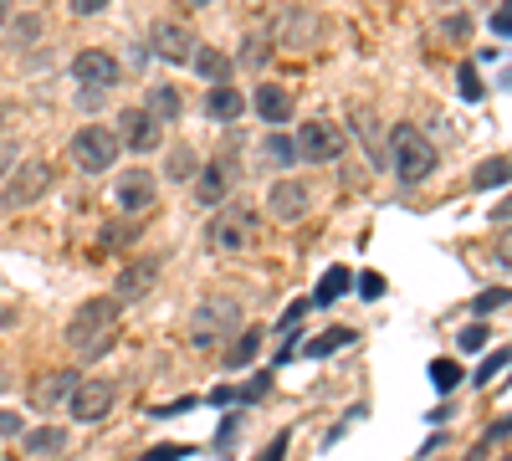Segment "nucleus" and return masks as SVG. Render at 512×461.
Segmentation results:
<instances>
[{
    "instance_id": "1",
    "label": "nucleus",
    "mask_w": 512,
    "mask_h": 461,
    "mask_svg": "<svg viewBox=\"0 0 512 461\" xmlns=\"http://www.w3.org/2000/svg\"><path fill=\"white\" fill-rule=\"evenodd\" d=\"M118 328H123V303L118 298H88L67 323V349L82 354V359H103L118 344Z\"/></svg>"
},
{
    "instance_id": "2",
    "label": "nucleus",
    "mask_w": 512,
    "mask_h": 461,
    "mask_svg": "<svg viewBox=\"0 0 512 461\" xmlns=\"http://www.w3.org/2000/svg\"><path fill=\"white\" fill-rule=\"evenodd\" d=\"M390 170L400 175V185H425L436 175V164H441V154H436V144L425 139L415 123H395L390 129Z\"/></svg>"
},
{
    "instance_id": "3",
    "label": "nucleus",
    "mask_w": 512,
    "mask_h": 461,
    "mask_svg": "<svg viewBox=\"0 0 512 461\" xmlns=\"http://www.w3.org/2000/svg\"><path fill=\"white\" fill-rule=\"evenodd\" d=\"M241 333V303L231 298H205L195 313H190V344L195 349H216L226 339Z\"/></svg>"
},
{
    "instance_id": "4",
    "label": "nucleus",
    "mask_w": 512,
    "mask_h": 461,
    "mask_svg": "<svg viewBox=\"0 0 512 461\" xmlns=\"http://www.w3.org/2000/svg\"><path fill=\"white\" fill-rule=\"evenodd\" d=\"M52 164L47 159H21L16 164V175L0 185V211H26V205H36L41 195L52 190Z\"/></svg>"
},
{
    "instance_id": "5",
    "label": "nucleus",
    "mask_w": 512,
    "mask_h": 461,
    "mask_svg": "<svg viewBox=\"0 0 512 461\" xmlns=\"http://www.w3.org/2000/svg\"><path fill=\"white\" fill-rule=\"evenodd\" d=\"M118 134L113 129H103V123H88V129H77L72 134V164H77V170L82 175H108L113 170V159H118Z\"/></svg>"
},
{
    "instance_id": "6",
    "label": "nucleus",
    "mask_w": 512,
    "mask_h": 461,
    "mask_svg": "<svg viewBox=\"0 0 512 461\" xmlns=\"http://www.w3.org/2000/svg\"><path fill=\"white\" fill-rule=\"evenodd\" d=\"M256 236H262V221H256L246 205H221V216L210 221V246L226 251V257H236V251L256 246Z\"/></svg>"
},
{
    "instance_id": "7",
    "label": "nucleus",
    "mask_w": 512,
    "mask_h": 461,
    "mask_svg": "<svg viewBox=\"0 0 512 461\" xmlns=\"http://www.w3.org/2000/svg\"><path fill=\"white\" fill-rule=\"evenodd\" d=\"M297 144V164H333L344 154V129H338L333 118H308L303 129L292 134Z\"/></svg>"
},
{
    "instance_id": "8",
    "label": "nucleus",
    "mask_w": 512,
    "mask_h": 461,
    "mask_svg": "<svg viewBox=\"0 0 512 461\" xmlns=\"http://www.w3.org/2000/svg\"><path fill=\"white\" fill-rule=\"evenodd\" d=\"M113 405H118V385H113V380H82V385L72 390V400H67V410H72L77 426H98Z\"/></svg>"
},
{
    "instance_id": "9",
    "label": "nucleus",
    "mask_w": 512,
    "mask_h": 461,
    "mask_svg": "<svg viewBox=\"0 0 512 461\" xmlns=\"http://www.w3.org/2000/svg\"><path fill=\"white\" fill-rule=\"evenodd\" d=\"M154 200H159V180H154L149 170H123V175H118L113 205H118L123 216H149Z\"/></svg>"
},
{
    "instance_id": "10",
    "label": "nucleus",
    "mask_w": 512,
    "mask_h": 461,
    "mask_svg": "<svg viewBox=\"0 0 512 461\" xmlns=\"http://www.w3.org/2000/svg\"><path fill=\"white\" fill-rule=\"evenodd\" d=\"M72 77H77V88H88V93H108L123 72H118V57H113V52L88 47V52L72 57Z\"/></svg>"
},
{
    "instance_id": "11",
    "label": "nucleus",
    "mask_w": 512,
    "mask_h": 461,
    "mask_svg": "<svg viewBox=\"0 0 512 461\" xmlns=\"http://www.w3.org/2000/svg\"><path fill=\"white\" fill-rule=\"evenodd\" d=\"M149 47H154V57H164L169 67H180V62H195V31L185 26V21H154V31H149Z\"/></svg>"
},
{
    "instance_id": "12",
    "label": "nucleus",
    "mask_w": 512,
    "mask_h": 461,
    "mask_svg": "<svg viewBox=\"0 0 512 461\" xmlns=\"http://www.w3.org/2000/svg\"><path fill=\"white\" fill-rule=\"evenodd\" d=\"M118 144L123 149H134V154H149V149H159V134H164V123H154L144 108H123L118 113Z\"/></svg>"
},
{
    "instance_id": "13",
    "label": "nucleus",
    "mask_w": 512,
    "mask_h": 461,
    "mask_svg": "<svg viewBox=\"0 0 512 461\" xmlns=\"http://www.w3.org/2000/svg\"><path fill=\"white\" fill-rule=\"evenodd\" d=\"M308 205H313V190H308L303 180H277V185L267 190V211H272V221H282V226L303 221Z\"/></svg>"
},
{
    "instance_id": "14",
    "label": "nucleus",
    "mask_w": 512,
    "mask_h": 461,
    "mask_svg": "<svg viewBox=\"0 0 512 461\" xmlns=\"http://www.w3.org/2000/svg\"><path fill=\"white\" fill-rule=\"evenodd\" d=\"M77 385H82V374H77V369H52V374H41V380L31 385V405H36L41 415L67 410V400H72Z\"/></svg>"
},
{
    "instance_id": "15",
    "label": "nucleus",
    "mask_w": 512,
    "mask_h": 461,
    "mask_svg": "<svg viewBox=\"0 0 512 461\" xmlns=\"http://www.w3.org/2000/svg\"><path fill=\"white\" fill-rule=\"evenodd\" d=\"M154 282H159V257L128 262V267L118 272V282H113V298H118V303H139V298H149V292H154Z\"/></svg>"
},
{
    "instance_id": "16",
    "label": "nucleus",
    "mask_w": 512,
    "mask_h": 461,
    "mask_svg": "<svg viewBox=\"0 0 512 461\" xmlns=\"http://www.w3.org/2000/svg\"><path fill=\"white\" fill-rule=\"evenodd\" d=\"M226 190H231V164H226V159H210L205 170L195 175V200H200V211H221V205H226Z\"/></svg>"
},
{
    "instance_id": "17",
    "label": "nucleus",
    "mask_w": 512,
    "mask_h": 461,
    "mask_svg": "<svg viewBox=\"0 0 512 461\" xmlns=\"http://www.w3.org/2000/svg\"><path fill=\"white\" fill-rule=\"evenodd\" d=\"M318 31H323V21L313 11H287L277 21V41H282V47H292V52H308L313 41H318Z\"/></svg>"
},
{
    "instance_id": "18",
    "label": "nucleus",
    "mask_w": 512,
    "mask_h": 461,
    "mask_svg": "<svg viewBox=\"0 0 512 461\" xmlns=\"http://www.w3.org/2000/svg\"><path fill=\"white\" fill-rule=\"evenodd\" d=\"M251 108L262 123H272V129H282V123L292 118V93L277 88V82H256V93H251Z\"/></svg>"
},
{
    "instance_id": "19",
    "label": "nucleus",
    "mask_w": 512,
    "mask_h": 461,
    "mask_svg": "<svg viewBox=\"0 0 512 461\" xmlns=\"http://www.w3.org/2000/svg\"><path fill=\"white\" fill-rule=\"evenodd\" d=\"M246 113V93H236L231 82L226 88H210L205 93V118H216V123H236Z\"/></svg>"
},
{
    "instance_id": "20",
    "label": "nucleus",
    "mask_w": 512,
    "mask_h": 461,
    "mask_svg": "<svg viewBox=\"0 0 512 461\" xmlns=\"http://www.w3.org/2000/svg\"><path fill=\"white\" fill-rule=\"evenodd\" d=\"M62 451H67V431H62V426H36V431H26V456L57 461Z\"/></svg>"
},
{
    "instance_id": "21",
    "label": "nucleus",
    "mask_w": 512,
    "mask_h": 461,
    "mask_svg": "<svg viewBox=\"0 0 512 461\" xmlns=\"http://www.w3.org/2000/svg\"><path fill=\"white\" fill-rule=\"evenodd\" d=\"M180 88H169V82H159V88H149V103H144V113L154 118V123H175L180 118Z\"/></svg>"
},
{
    "instance_id": "22",
    "label": "nucleus",
    "mask_w": 512,
    "mask_h": 461,
    "mask_svg": "<svg viewBox=\"0 0 512 461\" xmlns=\"http://www.w3.org/2000/svg\"><path fill=\"white\" fill-rule=\"evenodd\" d=\"M195 72L210 82V88H226V82H231V57L216 52V47H200L195 52Z\"/></svg>"
},
{
    "instance_id": "23",
    "label": "nucleus",
    "mask_w": 512,
    "mask_h": 461,
    "mask_svg": "<svg viewBox=\"0 0 512 461\" xmlns=\"http://www.w3.org/2000/svg\"><path fill=\"white\" fill-rule=\"evenodd\" d=\"M256 349H262V328H246L236 333V339L226 344V369H246L256 359Z\"/></svg>"
},
{
    "instance_id": "24",
    "label": "nucleus",
    "mask_w": 512,
    "mask_h": 461,
    "mask_svg": "<svg viewBox=\"0 0 512 461\" xmlns=\"http://www.w3.org/2000/svg\"><path fill=\"white\" fill-rule=\"evenodd\" d=\"M344 292H349V267H328L323 272V282H318V292H313V303H338V298H344Z\"/></svg>"
},
{
    "instance_id": "25",
    "label": "nucleus",
    "mask_w": 512,
    "mask_h": 461,
    "mask_svg": "<svg viewBox=\"0 0 512 461\" xmlns=\"http://www.w3.org/2000/svg\"><path fill=\"white\" fill-rule=\"evenodd\" d=\"M262 164H272V170H287V164H297V144L287 134H272L262 144Z\"/></svg>"
},
{
    "instance_id": "26",
    "label": "nucleus",
    "mask_w": 512,
    "mask_h": 461,
    "mask_svg": "<svg viewBox=\"0 0 512 461\" xmlns=\"http://www.w3.org/2000/svg\"><path fill=\"white\" fill-rule=\"evenodd\" d=\"M349 339H354L349 328H333V333H318V339H308V349H303V354H308V359H328L333 349H344Z\"/></svg>"
},
{
    "instance_id": "27",
    "label": "nucleus",
    "mask_w": 512,
    "mask_h": 461,
    "mask_svg": "<svg viewBox=\"0 0 512 461\" xmlns=\"http://www.w3.org/2000/svg\"><path fill=\"white\" fill-rule=\"evenodd\" d=\"M507 180H512V159H487L482 170L472 175L477 190H492V185H507Z\"/></svg>"
},
{
    "instance_id": "28",
    "label": "nucleus",
    "mask_w": 512,
    "mask_h": 461,
    "mask_svg": "<svg viewBox=\"0 0 512 461\" xmlns=\"http://www.w3.org/2000/svg\"><path fill=\"white\" fill-rule=\"evenodd\" d=\"M456 88H461L466 103H477V98H482V77H477L472 62H461V67H456Z\"/></svg>"
},
{
    "instance_id": "29",
    "label": "nucleus",
    "mask_w": 512,
    "mask_h": 461,
    "mask_svg": "<svg viewBox=\"0 0 512 461\" xmlns=\"http://www.w3.org/2000/svg\"><path fill=\"white\" fill-rule=\"evenodd\" d=\"M195 149H175L169 154V180H195Z\"/></svg>"
},
{
    "instance_id": "30",
    "label": "nucleus",
    "mask_w": 512,
    "mask_h": 461,
    "mask_svg": "<svg viewBox=\"0 0 512 461\" xmlns=\"http://www.w3.org/2000/svg\"><path fill=\"white\" fill-rule=\"evenodd\" d=\"M431 385H436V390H456V385H461V369H456L451 359H436V364H431Z\"/></svg>"
},
{
    "instance_id": "31",
    "label": "nucleus",
    "mask_w": 512,
    "mask_h": 461,
    "mask_svg": "<svg viewBox=\"0 0 512 461\" xmlns=\"http://www.w3.org/2000/svg\"><path fill=\"white\" fill-rule=\"evenodd\" d=\"M359 298H364V303L384 298V277H379V272H364V277H359Z\"/></svg>"
},
{
    "instance_id": "32",
    "label": "nucleus",
    "mask_w": 512,
    "mask_h": 461,
    "mask_svg": "<svg viewBox=\"0 0 512 461\" xmlns=\"http://www.w3.org/2000/svg\"><path fill=\"white\" fill-rule=\"evenodd\" d=\"M492 257L512 272V226H507V231H497V241H492Z\"/></svg>"
},
{
    "instance_id": "33",
    "label": "nucleus",
    "mask_w": 512,
    "mask_h": 461,
    "mask_svg": "<svg viewBox=\"0 0 512 461\" xmlns=\"http://www.w3.org/2000/svg\"><path fill=\"white\" fill-rule=\"evenodd\" d=\"M502 303H507V287H492V292H477L472 308H477V313H492V308H502Z\"/></svg>"
},
{
    "instance_id": "34",
    "label": "nucleus",
    "mask_w": 512,
    "mask_h": 461,
    "mask_svg": "<svg viewBox=\"0 0 512 461\" xmlns=\"http://www.w3.org/2000/svg\"><path fill=\"white\" fill-rule=\"evenodd\" d=\"M113 0H67V11L72 16H98V11H108Z\"/></svg>"
},
{
    "instance_id": "35",
    "label": "nucleus",
    "mask_w": 512,
    "mask_h": 461,
    "mask_svg": "<svg viewBox=\"0 0 512 461\" xmlns=\"http://www.w3.org/2000/svg\"><path fill=\"white\" fill-rule=\"evenodd\" d=\"M482 344H487V328H482V323L461 328V349H466V354H472V349H482Z\"/></svg>"
},
{
    "instance_id": "36",
    "label": "nucleus",
    "mask_w": 512,
    "mask_h": 461,
    "mask_svg": "<svg viewBox=\"0 0 512 461\" xmlns=\"http://www.w3.org/2000/svg\"><path fill=\"white\" fill-rule=\"evenodd\" d=\"M502 364H512V354H507V349H502L497 359H487V369L477 374V380H482V385H492V374H502Z\"/></svg>"
},
{
    "instance_id": "37",
    "label": "nucleus",
    "mask_w": 512,
    "mask_h": 461,
    "mask_svg": "<svg viewBox=\"0 0 512 461\" xmlns=\"http://www.w3.org/2000/svg\"><path fill=\"white\" fill-rule=\"evenodd\" d=\"M36 31H41V16H21L16 21V41H31Z\"/></svg>"
},
{
    "instance_id": "38",
    "label": "nucleus",
    "mask_w": 512,
    "mask_h": 461,
    "mask_svg": "<svg viewBox=\"0 0 512 461\" xmlns=\"http://www.w3.org/2000/svg\"><path fill=\"white\" fill-rule=\"evenodd\" d=\"M0 436H21V415L16 410H0Z\"/></svg>"
},
{
    "instance_id": "39",
    "label": "nucleus",
    "mask_w": 512,
    "mask_h": 461,
    "mask_svg": "<svg viewBox=\"0 0 512 461\" xmlns=\"http://www.w3.org/2000/svg\"><path fill=\"white\" fill-rule=\"evenodd\" d=\"M185 451H190V446H164V451H149L144 461H180Z\"/></svg>"
},
{
    "instance_id": "40",
    "label": "nucleus",
    "mask_w": 512,
    "mask_h": 461,
    "mask_svg": "<svg viewBox=\"0 0 512 461\" xmlns=\"http://www.w3.org/2000/svg\"><path fill=\"white\" fill-rule=\"evenodd\" d=\"M308 308H313V303H292V308H287V313H282V328H297V318H303V313H308Z\"/></svg>"
},
{
    "instance_id": "41",
    "label": "nucleus",
    "mask_w": 512,
    "mask_h": 461,
    "mask_svg": "<svg viewBox=\"0 0 512 461\" xmlns=\"http://www.w3.org/2000/svg\"><path fill=\"white\" fill-rule=\"evenodd\" d=\"M282 451H287V436H272V446L262 451V461H282Z\"/></svg>"
},
{
    "instance_id": "42",
    "label": "nucleus",
    "mask_w": 512,
    "mask_h": 461,
    "mask_svg": "<svg viewBox=\"0 0 512 461\" xmlns=\"http://www.w3.org/2000/svg\"><path fill=\"white\" fill-rule=\"evenodd\" d=\"M11 159H16V144H11V139H0V175L11 170Z\"/></svg>"
},
{
    "instance_id": "43",
    "label": "nucleus",
    "mask_w": 512,
    "mask_h": 461,
    "mask_svg": "<svg viewBox=\"0 0 512 461\" xmlns=\"http://www.w3.org/2000/svg\"><path fill=\"white\" fill-rule=\"evenodd\" d=\"M492 31H497V36H512V11H502V16L492 21Z\"/></svg>"
},
{
    "instance_id": "44",
    "label": "nucleus",
    "mask_w": 512,
    "mask_h": 461,
    "mask_svg": "<svg viewBox=\"0 0 512 461\" xmlns=\"http://www.w3.org/2000/svg\"><path fill=\"white\" fill-rule=\"evenodd\" d=\"M461 31H466V16H456V21H446V36H451V41H461Z\"/></svg>"
},
{
    "instance_id": "45",
    "label": "nucleus",
    "mask_w": 512,
    "mask_h": 461,
    "mask_svg": "<svg viewBox=\"0 0 512 461\" xmlns=\"http://www.w3.org/2000/svg\"><path fill=\"white\" fill-rule=\"evenodd\" d=\"M0 328H16V308H0Z\"/></svg>"
},
{
    "instance_id": "46",
    "label": "nucleus",
    "mask_w": 512,
    "mask_h": 461,
    "mask_svg": "<svg viewBox=\"0 0 512 461\" xmlns=\"http://www.w3.org/2000/svg\"><path fill=\"white\" fill-rule=\"evenodd\" d=\"M11 21V0H0V26H6Z\"/></svg>"
},
{
    "instance_id": "47",
    "label": "nucleus",
    "mask_w": 512,
    "mask_h": 461,
    "mask_svg": "<svg viewBox=\"0 0 512 461\" xmlns=\"http://www.w3.org/2000/svg\"><path fill=\"white\" fill-rule=\"evenodd\" d=\"M6 385H11V369H6V364H0V390H6Z\"/></svg>"
},
{
    "instance_id": "48",
    "label": "nucleus",
    "mask_w": 512,
    "mask_h": 461,
    "mask_svg": "<svg viewBox=\"0 0 512 461\" xmlns=\"http://www.w3.org/2000/svg\"><path fill=\"white\" fill-rule=\"evenodd\" d=\"M185 6H195V11H200V6H210V0H185Z\"/></svg>"
},
{
    "instance_id": "49",
    "label": "nucleus",
    "mask_w": 512,
    "mask_h": 461,
    "mask_svg": "<svg viewBox=\"0 0 512 461\" xmlns=\"http://www.w3.org/2000/svg\"><path fill=\"white\" fill-rule=\"evenodd\" d=\"M507 461H512V456H507Z\"/></svg>"
}]
</instances>
